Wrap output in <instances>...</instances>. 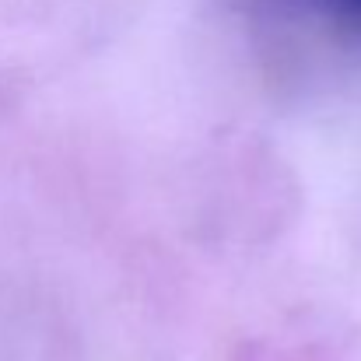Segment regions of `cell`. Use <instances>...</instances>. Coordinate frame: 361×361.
<instances>
[{
  "label": "cell",
  "mask_w": 361,
  "mask_h": 361,
  "mask_svg": "<svg viewBox=\"0 0 361 361\" xmlns=\"http://www.w3.org/2000/svg\"><path fill=\"white\" fill-rule=\"evenodd\" d=\"M267 53L291 63L316 53H361V0H235Z\"/></svg>",
  "instance_id": "obj_1"
}]
</instances>
